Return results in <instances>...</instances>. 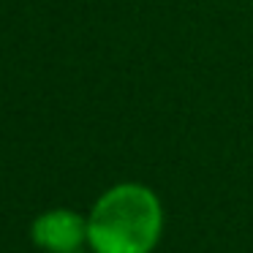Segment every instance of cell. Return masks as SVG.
Here are the masks:
<instances>
[{
  "label": "cell",
  "mask_w": 253,
  "mask_h": 253,
  "mask_svg": "<svg viewBox=\"0 0 253 253\" xmlns=\"http://www.w3.org/2000/svg\"><path fill=\"white\" fill-rule=\"evenodd\" d=\"M30 237L44 253H82L87 245V215L66 207L46 210L33 220Z\"/></svg>",
  "instance_id": "cell-2"
},
{
  "label": "cell",
  "mask_w": 253,
  "mask_h": 253,
  "mask_svg": "<svg viewBox=\"0 0 253 253\" xmlns=\"http://www.w3.org/2000/svg\"><path fill=\"white\" fill-rule=\"evenodd\" d=\"M164 237V204L144 182L106 188L87 212L93 253H153Z\"/></svg>",
  "instance_id": "cell-1"
}]
</instances>
